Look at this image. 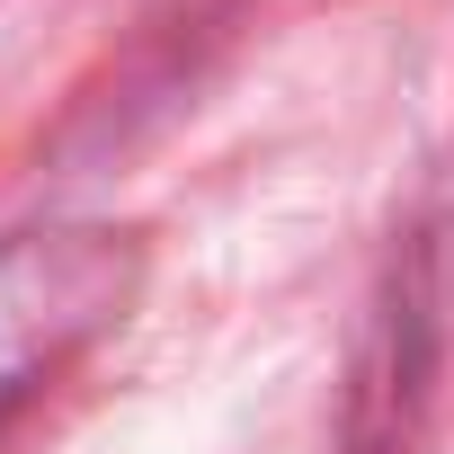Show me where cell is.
<instances>
[{
    "mask_svg": "<svg viewBox=\"0 0 454 454\" xmlns=\"http://www.w3.org/2000/svg\"><path fill=\"white\" fill-rule=\"evenodd\" d=\"M134 277L143 250L107 223H54V232L0 241V419L36 401L98 330L125 321Z\"/></svg>",
    "mask_w": 454,
    "mask_h": 454,
    "instance_id": "cell-1",
    "label": "cell"
},
{
    "mask_svg": "<svg viewBox=\"0 0 454 454\" xmlns=\"http://www.w3.org/2000/svg\"><path fill=\"white\" fill-rule=\"evenodd\" d=\"M348 454H365V445H348Z\"/></svg>",
    "mask_w": 454,
    "mask_h": 454,
    "instance_id": "cell-2",
    "label": "cell"
}]
</instances>
